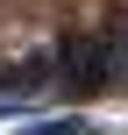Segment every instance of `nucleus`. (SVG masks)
Returning a JSON list of instances; mask_svg holds the SVG:
<instances>
[{
    "label": "nucleus",
    "instance_id": "obj_1",
    "mask_svg": "<svg viewBox=\"0 0 128 135\" xmlns=\"http://www.w3.org/2000/svg\"><path fill=\"white\" fill-rule=\"evenodd\" d=\"M50 57H57V85H64V93H107V85H114V64H107L100 28L57 36V43H50Z\"/></svg>",
    "mask_w": 128,
    "mask_h": 135
},
{
    "label": "nucleus",
    "instance_id": "obj_2",
    "mask_svg": "<svg viewBox=\"0 0 128 135\" xmlns=\"http://www.w3.org/2000/svg\"><path fill=\"white\" fill-rule=\"evenodd\" d=\"M100 43H107V64H114V78H128V21H107V28H100Z\"/></svg>",
    "mask_w": 128,
    "mask_h": 135
}]
</instances>
